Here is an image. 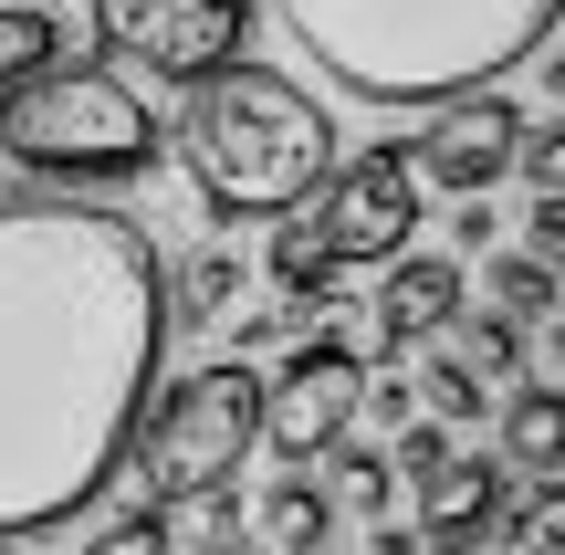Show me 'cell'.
<instances>
[{
	"instance_id": "cell-1",
	"label": "cell",
	"mask_w": 565,
	"mask_h": 555,
	"mask_svg": "<svg viewBox=\"0 0 565 555\" xmlns=\"http://www.w3.org/2000/svg\"><path fill=\"white\" fill-rule=\"evenodd\" d=\"M168 325V252L126 210L0 200V545L105 503Z\"/></svg>"
},
{
	"instance_id": "cell-2",
	"label": "cell",
	"mask_w": 565,
	"mask_h": 555,
	"mask_svg": "<svg viewBox=\"0 0 565 555\" xmlns=\"http://www.w3.org/2000/svg\"><path fill=\"white\" fill-rule=\"evenodd\" d=\"M565 0H273L282 42L356 105H450L555 42Z\"/></svg>"
},
{
	"instance_id": "cell-3",
	"label": "cell",
	"mask_w": 565,
	"mask_h": 555,
	"mask_svg": "<svg viewBox=\"0 0 565 555\" xmlns=\"http://www.w3.org/2000/svg\"><path fill=\"white\" fill-rule=\"evenodd\" d=\"M179 158L210 221H282L335 168V116H324L315 84L273 74V63H221V74L189 84Z\"/></svg>"
},
{
	"instance_id": "cell-4",
	"label": "cell",
	"mask_w": 565,
	"mask_h": 555,
	"mask_svg": "<svg viewBox=\"0 0 565 555\" xmlns=\"http://www.w3.org/2000/svg\"><path fill=\"white\" fill-rule=\"evenodd\" d=\"M168 147V126L147 116V95L116 74V63H42L0 95V158L32 168V179H63V189H116V179H147Z\"/></svg>"
},
{
	"instance_id": "cell-5",
	"label": "cell",
	"mask_w": 565,
	"mask_h": 555,
	"mask_svg": "<svg viewBox=\"0 0 565 555\" xmlns=\"http://www.w3.org/2000/svg\"><path fill=\"white\" fill-rule=\"evenodd\" d=\"M252 451H263V377H252V356H210V367L168 377V388L147 398L137 440H126V461H137L147 503L221 493Z\"/></svg>"
},
{
	"instance_id": "cell-6",
	"label": "cell",
	"mask_w": 565,
	"mask_h": 555,
	"mask_svg": "<svg viewBox=\"0 0 565 555\" xmlns=\"http://www.w3.org/2000/svg\"><path fill=\"white\" fill-rule=\"evenodd\" d=\"M95 42L116 74L147 84H200L221 63H242L252 0H95Z\"/></svg>"
},
{
	"instance_id": "cell-7",
	"label": "cell",
	"mask_w": 565,
	"mask_h": 555,
	"mask_svg": "<svg viewBox=\"0 0 565 555\" xmlns=\"http://www.w3.org/2000/svg\"><path fill=\"white\" fill-rule=\"evenodd\" d=\"M356 398H366V356L345 346V335H303V346L263 377V451H282L294 472H315V461L345 451V430L366 419Z\"/></svg>"
},
{
	"instance_id": "cell-8",
	"label": "cell",
	"mask_w": 565,
	"mask_h": 555,
	"mask_svg": "<svg viewBox=\"0 0 565 555\" xmlns=\"http://www.w3.org/2000/svg\"><path fill=\"white\" fill-rule=\"evenodd\" d=\"M315 231L335 263H398L408 242H419V168H408V147H366V158H335L315 189Z\"/></svg>"
},
{
	"instance_id": "cell-9",
	"label": "cell",
	"mask_w": 565,
	"mask_h": 555,
	"mask_svg": "<svg viewBox=\"0 0 565 555\" xmlns=\"http://www.w3.org/2000/svg\"><path fill=\"white\" fill-rule=\"evenodd\" d=\"M513 137H524V105L503 84H471V95L429 105V137L408 147V168H419V189L492 200V179H513Z\"/></svg>"
},
{
	"instance_id": "cell-10",
	"label": "cell",
	"mask_w": 565,
	"mask_h": 555,
	"mask_svg": "<svg viewBox=\"0 0 565 555\" xmlns=\"http://www.w3.org/2000/svg\"><path fill=\"white\" fill-rule=\"evenodd\" d=\"M513 472L482 451H450L440 472H419V545L429 555H492V514H503Z\"/></svg>"
},
{
	"instance_id": "cell-11",
	"label": "cell",
	"mask_w": 565,
	"mask_h": 555,
	"mask_svg": "<svg viewBox=\"0 0 565 555\" xmlns=\"http://www.w3.org/2000/svg\"><path fill=\"white\" fill-rule=\"evenodd\" d=\"M461 305H471V284H461V263H450V252H398V263L377 273V346H387V356L429 346Z\"/></svg>"
},
{
	"instance_id": "cell-12",
	"label": "cell",
	"mask_w": 565,
	"mask_h": 555,
	"mask_svg": "<svg viewBox=\"0 0 565 555\" xmlns=\"http://www.w3.org/2000/svg\"><path fill=\"white\" fill-rule=\"evenodd\" d=\"M555 461H565V398L545 388V377H513V398H503V472L555 482Z\"/></svg>"
},
{
	"instance_id": "cell-13",
	"label": "cell",
	"mask_w": 565,
	"mask_h": 555,
	"mask_svg": "<svg viewBox=\"0 0 565 555\" xmlns=\"http://www.w3.org/2000/svg\"><path fill=\"white\" fill-rule=\"evenodd\" d=\"M263 263H273V284H282V305H294V314H315L324 293L345 284V263L324 252L315 210H282V231H273V252H263Z\"/></svg>"
},
{
	"instance_id": "cell-14",
	"label": "cell",
	"mask_w": 565,
	"mask_h": 555,
	"mask_svg": "<svg viewBox=\"0 0 565 555\" xmlns=\"http://www.w3.org/2000/svg\"><path fill=\"white\" fill-rule=\"evenodd\" d=\"M440 335H450V356H461L482 388H513V377H524V346H534V325H513V314H450Z\"/></svg>"
},
{
	"instance_id": "cell-15",
	"label": "cell",
	"mask_w": 565,
	"mask_h": 555,
	"mask_svg": "<svg viewBox=\"0 0 565 555\" xmlns=\"http://www.w3.org/2000/svg\"><path fill=\"white\" fill-rule=\"evenodd\" d=\"M231 305H242V252H231V242L189 252V263L168 273V314H189V325H221Z\"/></svg>"
},
{
	"instance_id": "cell-16",
	"label": "cell",
	"mask_w": 565,
	"mask_h": 555,
	"mask_svg": "<svg viewBox=\"0 0 565 555\" xmlns=\"http://www.w3.org/2000/svg\"><path fill=\"white\" fill-rule=\"evenodd\" d=\"M263 535H273L282 555H315L324 535H335V503H324L315 472H282L273 493H263Z\"/></svg>"
},
{
	"instance_id": "cell-17",
	"label": "cell",
	"mask_w": 565,
	"mask_h": 555,
	"mask_svg": "<svg viewBox=\"0 0 565 555\" xmlns=\"http://www.w3.org/2000/svg\"><path fill=\"white\" fill-rule=\"evenodd\" d=\"M492 314H513V325H545L555 314V263L545 252H492Z\"/></svg>"
},
{
	"instance_id": "cell-18",
	"label": "cell",
	"mask_w": 565,
	"mask_h": 555,
	"mask_svg": "<svg viewBox=\"0 0 565 555\" xmlns=\"http://www.w3.org/2000/svg\"><path fill=\"white\" fill-rule=\"evenodd\" d=\"M63 53V32H53V11H32V0H0V95H11L21 74H42V63Z\"/></svg>"
},
{
	"instance_id": "cell-19",
	"label": "cell",
	"mask_w": 565,
	"mask_h": 555,
	"mask_svg": "<svg viewBox=\"0 0 565 555\" xmlns=\"http://www.w3.org/2000/svg\"><path fill=\"white\" fill-rule=\"evenodd\" d=\"M324 461H335V482H324V503H335V514H387V493H398L387 451H324Z\"/></svg>"
},
{
	"instance_id": "cell-20",
	"label": "cell",
	"mask_w": 565,
	"mask_h": 555,
	"mask_svg": "<svg viewBox=\"0 0 565 555\" xmlns=\"http://www.w3.org/2000/svg\"><path fill=\"white\" fill-rule=\"evenodd\" d=\"M168 545H179V535H168V514H158V503H126V514H105L74 555H168Z\"/></svg>"
},
{
	"instance_id": "cell-21",
	"label": "cell",
	"mask_w": 565,
	"mask_h": 555,
	"mask_svg": "<svg viewBox=\"0 0 565 555\" xmlns=\"http://www.w3.org/2000/svg\"><path fill=\"white\" fill-rule=\"evenodd\" d=\"M419 398H429V419H482L492 388L461 367V356H429V367H419Z\"/></svg>"
},
{
	"instance_id": "cell-22",
	"label": "cell",
	"mask_w": 565,
	"mask_h": 555,
	"mask_svg": "<svg viewBox=\"0 0 565 555\" xmlns=\"http://www.w3.org/2000/svg\"><path fill=\"white\" fill-rule=\"evenodd\" d=\"M513 179H524L534 200H555V189H565V126H534L524 116V137H513Z\"/></svg>"
},
{
	"instance_id": "cell-23",
	"label": "cell",
	"mask_w": 565,
	"mask_h": 555,
	"mask_svg": "<svg viewBox=\"0 0 565 555\" xmlns=\"http://www.w3.org/2000/svg\"><path fill=\"white\" fill-rule=\"evenodd\" d=\"M440 461H450V419H398V451H387V472L419 482V472H440Z\"/></svg>"
},
{
	"instance_id": "cell-24",
	"label": "cell",
	"mask_w": 565,
	"mask_h": 555,
	"mask_svg": "<svg viewBox=\"0 0 565 555\" xmlns=\"http://www.w3.org/2000/svg\"><path fill=\"white\" fill-rule=\"evenodd\" d=\"M282 335H294V305H273V314H242V325H231V356H263V346H282Z\"/></svg>"
},
{
	"instance_id": "cell-25",
	"label": "cell",
	"mask_w": 565,
	"mask_h": 555,
	"mask_svg": "<svg viewBox=\"0 0 565 555\" xmlns=\"http://www.w3.org/2000/svg\"><path fill=\"white\" fill-rule=\"evenodd\" d=\"M524 252H545V263L565 252V189H555V200H534V210H524Z\"/></svg>"
},
{
	"instance_id": "cell-26",
	"label": "cell",
	"mask_w": 565,
	"mask_h": 555,
	"mask_svg": "<svg viewBox=\"0 0 565 555\" xmlns=\"http://www.w3.org/2000/svg\"><path fill=\"white\" fill-rule=\"evenodd\" d=\"M356 409H377V419H387V430H398V419H408V377H398V356H387V377H377V388H366V398H356Z\"/></svg>"
},
{
	"instance_id": "cell-27",
	"label": "cell",
	"mask_w": 565,
	"mask_h": 555,
	"mask_svg": "<svg viewBox=\"0 0 565 555\" xmlns=\"http://www.w3.org/2000/svg\"><path fill=\"white\" fill-rule=\"evenodd\" d=\"M450 242H461V252H492V200H461V210H450Z\"/></svg>"
},
{
	"instance_id": "cell-28",
	"label": "cell",
	"mask_w": 565,
	"mask_h": 555,
	"mask_svg": "<svg viewBox=\"0 0 565 555\" xmlns=\"http://www.w3.org/2000/svg\"><path fill=\"white\" fill-rule=\"evenodd\" d=\"M377 555H429V545H419V524H398V514H377Z\"/></svg>"
},
{
	"instance_id": "cell-29",
	"label": "cell",
	"mask_w": 565,
	"mask_h": 555,
	"mask_svg": "<svg viewBox=\"0 0 565 555\" xmlns=\"http://www.w3.org/2000/svg\"><path fill=\"white\" fill-rule=\"evenodd\" d=\"M315 555H335V545H315Z\"/></svg>"
},
{
	"instance_id": "cell-30",
	"label": "cell",
	"mask_w": 565,
	"mask_h": 555,
	"mask_svg": "<svg viewBox=\"0 0 565 555\" xmlns=\"http://www.w3.org/2000/svg\"><path fill=\"white\" fill-rule=\"evenodd\" d=\"M0 555H21V545H0Z\"/></svg>"
},
{
	"instance_id": "cell-31",
	"label": "cell",
	"mask_w": 565,
	"mask_h": 555,
	"mask_svg": "<svg viewBox=\"0 0 565 555\" xmlns=\"http://www.w3.org/2000/svg\"><path fill=\"white\" fill-rule=\"evenodd\" d=\"M221 555H242V545H221Z\"/></svg>"
}]
</instances>
